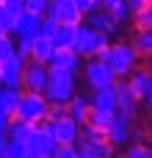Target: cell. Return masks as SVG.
I'll return each mask as SVG.
<instances>
[{
  "mask_svg": "<svg viewBox=\"0 0 152 158\" xmlns=\"http://www.w3.org/2000/svg\"><path fill=\"white\" fill-rule=\"evenodd\" d=\"M116 78H125L127 72H133L138 64H141V56H138V50L133 47V42L130 39H111V44L97 56Z\"/></svg>",
  "mask_w": 152,
  "mask_h": 158,
  "instance_id": "obj_1",
  "label": "cell"
},
{
  "mask_svg": "<svg viewBox=\"0 0 152 158\" xmlns=\"http://www.w3.org/2000/svg\"><path fill=\"white\" fill-rule=\"evenodd\" d=\"M75 92H78V72L64 69V67H50L44 97L50 103H69L75 97Z\"/></svg>",
  "mask_w": 152,
  "mask_h": 158,
  "instance_id": "obj_2",
  "label": "cell"
},
{
  "mask_svg": "<svg viewBox=\"0 0 152 158\" xmlns=\"http://www.w3.org/2000/svg\"><path fill=\"white\" fill-rule=\"evenodd\" d=\"M108 44H111V36H108V33H102V31H97V28H91V25L80 22V25H78V31H75L72 50L86 61V58H97Z\"/></svg>",
  "mask_w": 152,
  "mask_h": 158,
  "instance_id": "obj_3",
  "label": "cell"
},
{
  "mask_svg": "<svg viewBox=\"0 0 152 158\" xmlns=\"http://www.w3.org/2000/svg\"><path fill=\"white\" fill-rule=\"evenodd\" d=\"M47 108H50V100L44 97V92H19V100H17L11 117L30 122V125H39L47 119Z\"/></svg>",
  "mask_w": 152,
  "mask_h": 158,
  "instance_id": "obj_4",
  "label": "cell"
},
{
  "mask_svg": "<svg viewBox=\"0 0 152 158\" xmlns=\"http://www.w3.org/2000/svg\"><path fill=\"white\" fill-rule=\"evenodd\" d=\"M136 119H138V117H127V114H122V111H116V114L111 117V125L105 128V139L111 142L114 150H125V144H130Z\"/></svg>",
  "mask_w": 152,
  "mask_h": 158,
  "instance_id": "obj_5",
  "label": "cell"
},
{
  "mask_svg": "<svg viewBox=\"0 0 152 158\" xmlns=\"http://www.w3.org/2000/svg\"><path fill=\"white\" fill-rule=\"evenodd\" d=\"M80 72H83V83L89 86V92H94V89H105V86H114V81H116V75L100 61V58H86L83 61V67H80Z\"/></svg>",
  "mask_w": 152,
  "mask_h": 158,
  "instance_id": "obj_6",
  "label": "cell"
},
{
  "mask_svg": "<svg viewBox=\"0 0 152 158\" xmlns=\"http://www.w3.org/2000/svg\"><path fill=\"white\" fill-rule=\"evenodd\" d=\"M83 22L91 25V28H97V31H102V33H108L111 39H119L122 31H125V25H119V22L114 19V14H111L108 8H102V6L91 8V11L83 17Z\"/></svg>",
  "mask_w": 152,
  "mask_h": 158,
  "instance_id": "obj_7",
  "label": "cell"
},
{
  "mask_svg": "<svg viewBox=\"0 0 152 158\" xmlns=\"http://www.w3.org/2000/svg\"><path fill=\"white\" fill-rule=\"evenodd\" d=\"M47 75H50V67L47 64H39V61H25L22 67V92H44L47 86Z\"/></svg>",
  "mask_w": 152,
  "mask_h": 158,
  "instance_id": "obj_8",
  "label": "cell"
},
{
  "mask_svg": "<svg viewBox=\"0 0 152 158\" xmlns=\"http://www.w3.org/2000/svg\"><path fill=\"white\" fill-rule=\"evenodd\" d=\"M25 147L47 158L55 147H58V144H55V139H53V133H50V125H47V122H39V125H33V131H30V136H28Z\"/></svg>",
  "mask_w": 152,
  "mask_h": 158,
  "instance_id": "obj_9",
  "label": "cell"
},
{
  "mask_svg": "<svg viewBox=\"0 0 152 158\" xmlns=\"http://www.w3.org/2000/svg\"><path fill=\"white\" fill-rule=\"evenodd\" d=\"M44 14L53 17L55 22H66V25H78V22H83V14H80V8L75 6V0H50Z\"/></svg>",
  "mask_w": 152,
  "mask_h": 158,
  "instance_id": "obj_10",
  "label": "cell"
},
{
  "mask_svg": "<svg viewBox=\"0 0 152 158\" xmlns=\"http://www.w3.org/2000/svg\"><path fill=\"white\" fill-rule=\"evenodd\" d=\"M22 67H25V58H19L17 53L8 56L6 61H0V86L22 89Z\"/></svg>",
  "mask_w": 152,
  "mask_h": 158,
  "instance_id": "obj_11",
  "label": "cell"
},
{
  "mask_svg": "<svg viewBox=\"0 0 152 158\" xmlns=\"http://www.w3.org/2000/svg\"><path fill=\"white\" fill-rule=\"evenodd\" d=\"M114 94H116V111L127 114V117H138L141 111V100L130 92V86L125 83V78H116L114 83Z\"/></svg>",
  "mask_w": 152,
  "mask_h": 158,
  "instance_id": "obj_12",
  "label": "cell"
},
{
  "mask_svg": "<svg viewBox=\"0 0 152 158\" xmlns=\"http://www.w3.org/2000/svg\"><path fill=\"white\" fill-rule=\"evenodd\" d=\"M50 125V133L55 139V144H78L80 139V125L72 119V117H61L55 122H47Z\"/></svg>",
  "mask_w": 152,
  "mask_h": 158,
  "instance_id": "obj_13",
  "label": "cell"
},
{
  "mask_svg": "<svg viewBox=\"0 0 152 158\" xmlns=\"http://www.w3.org/2000/svg\"><path fill=\"white\" fill-rule=\"evenodd\" d=\"M42 17L44 14H33V11H22L19 17H17V22H14V39H36L39 33H42Z\"/></svg>",
  "mask_w": 152,
  "mask_h": 158,
  "instance_id": "obj_14",
  "label": "cell"
},
{
  "mask_svg": "<svg viewBox=\"0 0 152 158\" xmlns=\"http://www.w3.org/2000/svg\"><path fill=\"white\" fill-rule=\"evenodd\" d=\"M116 83V81H114ZM91 100V111H100V114H116V94H114V86H105V89H94L89 94Z\"/></svg>",
  "mask_w": 152,
  "mask_h": 158,
  "instance_id": "obj_15",
  "label": "cell"
},
{
  "mask_svg": "<svg viewBox=\"0 0 152 158\" xmlns=\"http://www.w3.org/2000/svg\"><path fill=\"white\" fill-rule=\"evenodd\" d=\"M78 156L80 158H116V150L111 147L108 139H100V142H78Z\"/></svg>",
  "mask_w": 152,
  "mask_h": 158,
  "instance_id": "obj_16",
  "label": "cell"
},
{
  "mask_svg": "<svg viewBox=\"0 0 152 158\" xmlns=\"http://www.w3.org/2000/svg\"><path fill=\"white\" fill-rule=\"evenodd\" d=\"M125 83L130 86V92L138 97V100H144V94H147V86H150V67L141 61L133 72H127L125 75Z\"/></svg>",
  "mask_w": 152,
  "mask_h": 158,
  "instance_id": "obj_17",
  "label": "cell"
},
{
  "mask_svg": "<svg viewBox=\"0 0 152 158\" xmlns=\"http://www.w3.org/2000/svg\"><path fill=\"white\" fill-rule=\"evenodd\" d=\"M47 67H64V69H72V72H80L83 67V58L72 50V47H55V53L50 56V64Z\"/></svg>",
  "mask_w": 152,
  "mask_h": 158,
  "instance_id": "obj_18",
  "label": "cell"
},
{
  "mask_svg": "<svg viewBox=\"0 0 152 158\" xmlns=\"http://www.w3.org/2000/svg\"><path fill=\"white\" fill-rule=\"evenodd\" d=\"M89 114H91V100H89V94L75 92V97L66 103V117H72L78 125H83V122L89 119Z\"/></svg>",
  "mask_w": 152,
  "mask_h": 158,
  "instance_id": "obj_19",
  "label": "cell"
},
{
  "mask_svg": "<svg viewBox=\"0 0 152 158\" xmlns=\"http://www.w3.org/2000/svg\"><path fill=\"white\" fill-rule=\"evenodd\" d=\"M55 53V44L50 36H36L30 42V61H39V64H50V56Z\"/></svg>",
  "mask_w": 152,
  "mask_h": 158,
  "instance_id": "obj_20",
  "label": "cell"
},
{
  "mask_svg": "<svg viewBox=\"0 0 152 158\" xmlns=\"http://www.w3.org/2000/svg\"><path fill=\"white\" fill-rule=\"evenodd\" d=\"M130 42H133V47L138 50L141 61L150 64L152 61V31H130Z\"/></svg>",
  "mask_w": 152,
  "mask_h": 158,
  "instance_id": "obj_21",
  "label": "cell"
},
{
  "mask_svg": "<svg viewBox=\"0 0 152 158\" xmlns=\"http://www.w3.org/2000/svg\"><path fill=\"white\" fill-rule=\"evenodd\" d=\"M80 25V22H78ZM78 25H66V22H58L55 25V31H53V44L55 47H72V42H75V31H78Z\"/></svg>",
  "mask_w": 152,
  "mask_h": 158,
  "instance_id": "obj_22",
  "label": "cell"
},
{
  "mask_svg": "<svg viewBox=\"0 0 152 158\" xmlns=\"http://www.w3.org/2000/svg\"><path fill=\"white\" fill-rule=\"evenodd\" d=\"M130 31H152V0H147L138 11H133L130 17Z\"/></svg>",
  "mask_w": 152,
  "mask_h": 158,
  "instance_id": "obj_23",
  "label": "cell"
},
{
  "mask_svg": "<svg viewBox=\"0 0 152 158\" xmlns=\"http://www.w3.org/2000/svg\"><path fill=\"white\" fill-rule=\"evenodd\" d=\"M30 131H33V125L30 122H22V119H17V117H11V122H8V131H6V139H11V142H28V136H30Z\"/></svg>",
  "mask_w": 152,
  "mask_h": 158,
  "instance_id": "obj_24",
  "label": "cell"
},
{
  "mask_svg": "<svg viewBox=\"0 0 152 158\" xmlns=\"http://www.w3.org/2000/svg\"><path fill=\"white\" fill-rule=\"evenodd\" d=\"M19 92L22 89H6V86H0V111L3 114H14V106H17V100H19Z\"/></svg>",
  "mask_w": 152,
  "mask_h": 158,
  "instance_id": "obj_25",
  "label": "cell"
},
{
  "mask_svg": "<svg viewBox=\"0 0 152 158\" xmlns=\"http://www.w3.org/2000/svg\"><path fill=\"white\" fill-rule=\"evenodd\" d=\"M22 14V11H19ZM17 11H11V8H6L3 3H0V28L6 31V33H14V22H17V17H19Z\"/></svg>",
  "mask_w": 152,
  "mask_h": 158,
  "instance_id": "obj_26",
  "label": "cell"
},
{
  "mask_svg": "<svg viewBox=\"0 0 152 158\" xmlns=\"http://www.w3.org/2000/svg\"><path fill=\"white\" fill-rule=\"evenodd\" d=\"M122 158H150L147 142H130V144H125V156Z\"/></svg>",
  "mask_w": 152,
  "mask_h": 158,
  "instance_id": "obj_27",
  "label": "cell"
},
{
  "mask_svg": "<svg viewBox=\"0 0 152 158\" xmlns=\"http://www.w3.org/2000/svg\"><path fill=\"white\" fill-rule=\"evenodd\" d=\"M100 139H105V133L100 128H94L91 122H83L80 125V139L78 142H100Z\"/></svg>",
  "mask_w": 152,
  "mask_h": 158,
  "instance_id": "obj_28",
  "label": "cell"
},
{
  "mask_svg": "<svg viewBox=\"0 0 152 158\" xmlns=\"http://www.w3.org/2000/svg\"><path fill=\"white\" fill-rule=\"evenodd\" d=\"M111 14H114V19H116L119 25H130V17H133V11H130L127 0H125V3H119L116 8H111Z\"/></svg>",
  "mask_w": 152,
  "mask_h": 158,
  "instance_id": "obj_29",
  "label": "cell"
},
{
  "mask_svg": "<svg viewBox=\"0 0 152 158\" xmlns=\"http://www.w3.org/2000/svg\"><path fill=\"white\" fill-rule=\"evenodd\" d=\"M14 44H17V39L11 33H3L0 36V61H6L8 56H14Z\"/></svg>",
  "mask_w": 152,
  "mask_h": 158,
  "instance_id": "obj_30",
  "label": "cell"
},
{
  "mask_svg": "<svg viewBox=\"0 0 152 158\" xmlns=\"http://www.w3.org/2000/svg\"><path fill=\"white\" fill-rule=\"evenodd\" d=\"M111 117H114V114H100V111H91V114H89V119H86V122H91V125H94V128H100V131H102V133H105V128H108V125H111Z\"/></svg>",
  "mask_w": 152,
  "mask_h": 158,
  "instance_id": "obj_31",
  "label": "cell"
},
{
  "mask_svg": "<svg viewBox=\"0 0 152 158\" xmlns=\"http://www.w3.org/2000/svg\"><path fill=\"white\" fill-rule=\"evenodd\" d=\"M47 158H80V156H78V147L75 144H58Z\"/></svg>",
  "mask_w": 152,
  "mask_h": 158,
  "instance_id": "obj_32",
  "label": "cell"
},
{
  "mask_svg": "<svg viewBox=\"0 0 152 158\" xmlns=\"http://www.w3.org/2000/svg\"><path fill=\"white\" fill-rule=\"evenodd\" d=\"M61 117H66V103H50L44 122H55V119H61Z\"/></svg>",
  "mask_w": 152,
  "mask_h": 158,
  "instance_id": "obj_33",
  "label": "cell"
},
{
  "mask_svg": "<svg viewBox=\"0 0 152 158\" xmlns=\"http://www.w3.org/2000/svg\"><path fill=\"white\" fill-rule=\"evenodd\" d=\"M147 136H150V128H147V122H138V119H136L130 142H147Z\"/></svg>",
  "mask_w": 152,
  "mask_h": 158,
  "instance_id": "obj_34",
  "label": "cell"
},
{
  "mask_svg": "<svg viewBox=\"0 0 152 158\" xmlns=\"http://www.w3.org/2000/svg\"><path fill=\"white\" fill-rule=\"evenodd\" d=\"M14 53L19 56V58H30V39H17V44H14Z\"/></svg>",
  "mask_w": 152,
  "mask_h": 158,
  "instance_id": "obj_35",
  "label": "cell"
},
{
  "mask_svg": "<svg viewBox=\"0 0 152 158\" xmlns=\"http://www.w3.org/2000/svg\"><path fill=\"white\" fill-rule=\"evenodd\" d=\"M47 3H50V0H25V11L44 14V11H47Z\"/></svg>",
  "mask_w": 152,
  "mask_h": 158,
  "instance_id": "obj_36",
  "label": "cell"
},
{
  "mask_svg": "<svg viewBox=\"0 0 152 158\" xmlns=\"http://www.w3.org/2000/svg\"><path fill=\"white\" fill-rule=\"evenodd\" d=\"M55 25H58V22H55L53 17H47V14H44V17H42V36H53Z\"/></svg>",
  "mask_w": 152,
  "mask_h": 158,
  "instance_id": "obj_37",
  "label": "cell"
},
{
  "mask_svg": "<svg viewBox=\"0 0 152 158\" xmlns=\"http://www.w3.org/2000/svg\"><path fill=\"white\" fill-rule=\"evenodd\" d=\"M8 122H11V117L0 111V150H3V144H6V131H8Z\"/></svg>",
  "mask_w": 152,
  "mask_h": 158,
  "instance_id": "obj_38",
  "label": "cell"
},
{
  "mask_svg": "<svg viewBox=\"0 0 152 158\" xmlns=\"http://www.w3.org/2000/svg\"><path fill=\"white\" fill-rule=\"evenodd\" d=\"M75 6H78V8H80V14L86 17V14H89L91 8H97L100 3H97V0H75Z\"/></svg>",
  "mask_w": 152,
  "mask_h": 158,
  "instance_id": "obj_39",
  "label": "cell"
},
{
  "mask_svg": "<svg viewBox=\"0 0 152 158\" xmlns=\"http://www.w3.org/2000/svg\"><path fill=\"white\" fill-rule=\"evenodd\" d=\"M141 106H147V111L152 114V61H150V86H147V94H144Z\"/></svg>",
  "mask_w": 152,
  "mask_h": 158,
  "instance_id": "obj_40",
  "label": "cell"
},
{
  "mask_svg": "<svg viewBox=\"0 0 152 158\" xmlns=\"http://www.w3.org/2000/svg\"><path fill=\"white\" fill-rule=\"evenodd\" d=\"M0 3H3L6 8L17 11V14H19V11H25V0H0Z\"/></svg>",
  "mask_w": 152,
  "mask_h": 158,
  "instance_id": "obj_41",
  "label": "cell"
},
{
  "mask_svg": "<svg viewBox=\"0 0 152 158\" xmlns=\"http://www.w3.org/2000/svg\"><path fill=\"white\" fill-rule=\"evenodd\" d=\"M147 0H127V6H130V11H138L141 6H144Z\"/></svg>",
  "mask_w": 152,
  "mask_h": 158,
  "instance_id": "obj_42",
  "label": "cell"
},
{
  "mask_svg": "<svg viewBox=\"0 0 152 158\" xmlns=\"http://www.w3.org/2000/svg\"><path fill=\"white\" fill-rule=\"evenodd\" d=\"M22 158H44V156H39V153H33V150H28V147H25V153H22Z\"/></svg>",
  "mask_w": 152,
  "mask_h": 158,
  "instance_id": "obj_43",
  "label": "cell"
},
{
  "mask_svg": "<svg viewBox=\"0 0 152 158\" xmlns=\"http://www.w3.org/2000/svg\"><path fill=\"white\" fill-rule=\"evenodd\" d=\"M147 147L152 150V128H150V136H147Z\"/></svg>",
  "mask_w": 152,
  "mask_h": 158,
  "instance_id": "obj_44",
  "label": "cell"
},
{
  "mask_svg": "<svg viewBox=\"0 0 152 158\" xmlns=\"http://www.w3.org/2000/svg\"><path fill=\"white\" fill-rule=\"evenodd\" d=\"M3 33H6V31H3V28H0V36H3Z\"/></svg>",
  "mask_w": 152,
  "mask_h": 158,
  "instance_id": "obj_45",
  "label": "cell"
}]
</instances>
